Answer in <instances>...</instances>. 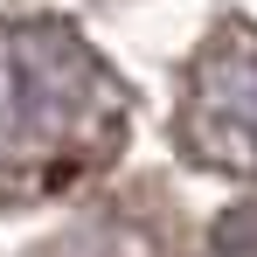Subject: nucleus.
I'll return each mask as SVG.
<instances>
[{
    "instance_id": "nucleus-2",
    "label": "nucleus",
    "mask_w": 257,
    "mask_h": 257,
    "mask_svg": "<svg viewBox=\"0 0 257 257\" xmlns=\"http://www.w3.org/2000/svg\"><path fill=\"white\" fill-rule=\"evenodd\" d=\"M188 146L257 174V35H215L188 77Z\"/></svg>"
},
{
    "instance_id": "nucleus-3",
    "label": "nucleus",
    "mask_w": 257,
    "mask_h": 257,
    "mask_svg": "<svg viewBox=\"0 0 257 257\" xmlns=\"http://www.w3.org/2000/svg\"><path fill=\"white\" fill-rule=\"evenodd\" d=\"M215 257H257V202L236 209L222 229H215Z\"/></svg>"
},
{
    "instance_id": "nucleus-1",
    "label": "nucleus",
    "mask_w": 257,
    "mask_h": 257,
    "mask_svg": "<svg viewBox=\"0 0 257 257\" xmlns=\"http://www.w3.org/2000/svg\"><path fill=\"white\" fill-rule=\"evenodd\" d=\"M118 125V84L77 28H0V188H56L90 174L111 153Z\"/></svg>"
}]
</instances>
